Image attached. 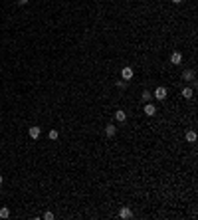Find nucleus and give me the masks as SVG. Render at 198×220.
<instances>
[{"label":"nucleus","mask_w":198,"mask_h":220,"mask_svg":"<svg viewBox=\"0 0 198 220\" xmlns=\"http://www.w3.org/2000/svg\"><path fill=\"white\" fill-rule=\"evenodd\" d=\"M155 97H157L159 101L166 99V89H165V87H157V89H155Z\"/></svg>","instance_id":"obj_1"},{"label":"nucleus","mask_w":198,"mask_h":220,"mask_svg":"<svg viewBox=\"0 0 198 220\" xmlns=\"http://www.w3.org/2000/svg\"><path fill=\"white\" fill-rule=\"evenodd\" d=\"M121 78H123L125 82H127V79H131V78H133V70H131V67H123V70H121Z\"/></svg>","instance_id":"obj_2"},{"label":"nucleus","mask_w":198,"mask_h":220,"mask_svg":"<svg viewBox=\"0 0 198 220\" xmlns=\"http://www.w3.org/2000/svg\"><path fill=\"white\" fill-rule=\"evenodd\" d=\"M145 113H147L149 117H153L155 113H157V107H155L153 103H147V105H145Z\"/></svg>","instance_id":"obj_3"},{"label":"nucleus","mask_w":198,"mask_h":220,"mask_svg":"<svg viewBox=\"0 0 198 220\" xmlns=\"http://www.w3.org/2000/svg\"><path fill=\"white\" fill-rule=\"evenodd\" d=\"M170 62L174 63V66H176V63H180V62H182V54H180V52H174V54H170Z\"/></svg>","instance_id":"obj_4"},{"label":"nucleus","mask_w":198,"mask_h":220,"mask_svg":"<svg viewBox=\"0 0 198 220\" xmlns=\"http://www.w3.org/2000/svg\"><path fill=\"white\" fill-rule=\"evenodd\" d=\"M28 135H30L32 139H38L40 137V127H30V129H28Z\"/></svg>","instance_id":"obj_5"},{"label":"nucleus","mask_w":198,"mask_h":220,"mask_svg":"<svg viewBox=\"0 0 198 220\" xmlns=\"http://www.w3.org/2000/svg\"><path fill=\"white\" fill-rule=\"evenodd\" d=\"M119 216H121V218H131V216H133V212L127 208V206H123V208L119 210Z\"/></svg>","instance_id":"obj_6"},{"label":"nucleus","mask_w":198,"mask_h":220,"mask_svg":"<svg viewBox=\"0 0 198 220\" xmlns=\"http://www.w3.org/2000/svg\"><path fill=\"white\" fill-rule=\"evenodd\" d=\"M115 119H117V121H125V119H127V113H125L123 109H119V111L115 113Z\"/></svg>","instance_id":"obj_7"},{"label":"nucleus","mask_w":198,"mask_h":220,"mask_svg":"<svg viewBox=\"0 0 198 220\" xmlns=\"http://www.w3.org/2000/svg\"><path fill=\"white\" fill-rule=\"evenodd\" d=\"M105 135H107V137H113V135H115V127L107 125V127H105Z\"/></svg>","instance_id":"obj_8"},{"label":"nucleus","mask_w":198,"mask_h":220,"mask_svg":"<svg viewBox=\"0 0 198 220\" xmlns=\"http://www.w3.org/2000/svg\"><path fill=\"white\" fill-rule=\"evenodd\" d=\"M186 141L188 143H194L196 141V133H194V131H188V133H186Z\"/></svg>","instance_id":"obj_9"},{"label":"nucleus","mask_w":198,"mask_h":220,"mask_svg":"<svg viewBox=\"0 0 198 220\" xmlns=\"http://www.w3.org/2000/svg\"><path fill=\"white\" fill-rule=\"evenodd\" d=\"M182 97H186V99H190V97H192V89H190V87H184V89H182Z\"/></svg>","instance_id":"obj_10"},{"label":"nucleus","mask_w":198,"mask_h":220,"mask_svg":"<svg viewBox=\"0 0 198 220\" xmlns=\"http://www.w3.org/2000/svg\"><path fill=\"white\" fill-rule=\"evenodd\" d=\"M192 78H194V71H190V70L182 74V79H192Z\"/></svg>","instance_id":"obj_11"},{"label":"nucleus","mask_w":198,"mask_h":220,"mask_svg":"<svg viewBox=\"0 0 198 220\" xmlns=\"http://www.w3.org/2000/svg\"><path fill=\"white\" fill-rule=\"evenodd\" d=\"M10 216V210L8 208H0V218H8Z\"/></svg>","instance_id":"obj_12"},{"label":"nucleus","mask_w":198,"mask_h":220,"mask_svg":"<svg viewBox=\"0 0 198 220\" xmlns=\"http://www.w3.org/2000/svg\"><path fill=\"white\" fill-rule=\"evenodd\" d=\"M48 137L52 139V141H56V139L60 137V135H58V131H56V129H54V131H50V135H48Z\"/></svg>","instance_id":"obj_13"},{"label":"nucleus","mask_w":198,"mask_h":220,"mask_svg":"<svg viewBox=\"0 0 198 220\" xmlns=\"http://www.w3.org/2000/svg\"><path fill=\"white\" fill-rule=\"evenodd\" d=\"M151 97H153V95H151L149 91H143V101H147V103H149V101H151Z\"/></svg>","instance_id":"obj_14"},{"label":"nucleus","mask_w":198,"mask_h":220,"mask_svg":"<svg viewBox=\"0 0 198 220\" xmlns=\"http://www.w3.org/2000/svg\"><path fill=\"white\" fill-rule=\"evenodd\" d=\"M44 218H46V220H52V218H54V214H52V212H46V214H44Z\"/></svg>","instance_id":"obj_15"},{"label":"nucleus","mask_w":198,"mask_h":220,"mask_svg":"<svg viewBox=\"0 0 198 220\" xmlns=\"http://www.w3.org/2000/svg\"><path fill=\"white\" fill-rule=\"evenodd\" d=\"M18 4H28V0H18Z\"/></svg>","instance_id":"obj_16"},{"label":"nucleus","mask_w":198,"mask_h":220,"mask_svg":"<svg viewBox=\"0 0 198 220\" xmlns=\"http://www.w3.org/2000/svg\"><path fill=\"white\" fill-rule=\"evenodd\" d=\"M172 2H174V4H180V2H182V0H172Z\"/></svg>","instance_id":"obj_17"},{"label":"nucleus","mask_w":198,"mask_h":220,"mask_svg":"<svg viewBox=\"0 0 198 220\" xmlns=\"http://www.w3.org/2000/svg\"><path fill=\"white\" fill-rule=\"evenodd\" d=\"M0 184H2V175H0Z\"/></svg>","instance_id":"obj_18"}]
</instances>
